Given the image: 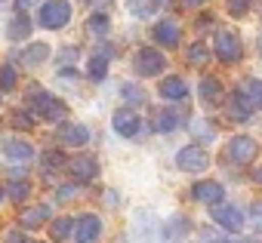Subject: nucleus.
Wrapping results in <instances>:
<instances>
[{
    "mask_svg": "<svg viewBox=\"0 0 262 243\" xmlns=\"http://www.w3.org/2000/svg\"><path fill=\"white\" fill-rule=\"evenodd\" d=\"M99 234H102V222H99V215L86 212V215L77 218V225H74V237H77V243H99Z\"/></svg>",
    "mask_w": 262,
    "mask_h": 243,
    "instance_id": "nucleus-9",
    "label": "nucleus"
},
{
    "mask_svg": "<svg viewBox=\"0 0 262 243\" xmlns=\"http://www.w3.org/2000/svg\"><path fill=\"white\" fill-rule=\"evenodd\" d=\"M111 127H114V133H117V136L133 139V136L139 133V127H142V120H139V114H136V111L120 108V111H114V117H111Z\"/></svg>",
    "mask_w": 262,
    "mask_h": 243,
    "instance_id": "nucleus-8",
    "label": "nucleus"
},
{
    "mask_svg": "<svg viewBox=\"0 0 262 243\" xmlns=\"http://www.w3.org/2000/svg\"><path fill=\"white\" fill-rule=\"evenodd\" d=\"M228 243H256V240H228Z\"/></svg>",
    "mask_w": 262,
    "mask_h": 243,
    "instance_id": "nucleus-44",
    "label": "nucleus"
},
{
    "mask_svg": "<svg viewBox=\"0 0 262 243\" xmlns=\"http://www.w3.org/2000/svg\"><path fill=\"white\" fill-rule=\"evenodd\" d=\"M31 7H37V0H16V10H19V16H22L25 10H31Z\"/></svg>",
    "mask_w": 262,
    "mask_h": 243,
    "instance_id": "nucleus-40",
    "label": "nucleus"
},
{
    "mask_svg": "<svg viewBox=\"0 0 262 243\" xmlns=\"http://www.w3.org/2000/svg\"><path fill=\"white\" fill-rule=\"evenodd\" d=\"M77 59V50L71 46V50H65V53H59V68H71V62Z\"/></svg>",
    "mask_w": 262,
    "mask_h": 243,
    "instance_id": "nucleus-36",
    "label": "nucleus"
},
{
    "mask_svg": "<svg viewBox=\"0 0 262 243\" xmlns=\"http://www.w3.org/2000/svg\"><path fill=\"white\" fill-rule=\"evenodd\" d=\"M155 40L164 43V46H179V40H182L179 22H176V19H161V22L155 25Z\"/></svg>",
    "mask_w": 262,
    "mask_h": 243,
    "instance_id": "nucleus-10",
    "label": "nucleus"
},
{
    "mask_svg": "<svg viewBox=\"0 0 262 243\" xmlns=\"http://www.w3.org/2000/svg\"><path fill=\"white\" fill-rule=\"evenodd\" d=\"M7 34H10L13 40H28V34H31V19H25V16H16V19L7 25Z\"/></svg>",
    "mask_w": 262,
    "mask_h": 243,
    "instance_id": "nucleus-22",
    "label": "nucleus"
},
{
    "mask_svg": "<svg viewBox=\"0 0 262 243\" xmlns=\"http://www.w3.org/2000/svg\"><path fill=\"white\" fill-rule=\"evenodd\" d=\"M4 154H7L10 160L28 163V160L34 157V148H31L28 142H22V139H7V142H4Z\"/></svg>",
    "mask_w": 262,
    "mask_h": 243,
    "instance_id": "nucleus-15",
    "label": "nucleus"
},
{
    "mask_svg": "<svg viewBox=\"0 0 262 243\" xmlns=\"http://www.w3.org/2000/svg\"><path fill=\"white\" fill-rule=\"evenodd\" d=\"M191 197H194L198 203H207V206H216V203H222V197H225V191H222V185H219V182H198V185L191 188Z\"/></svg>",
    "mask_w": 262,
    "mask_h": 243,
    "instance_id": "nucleus-11",
    "label": "nucleus"
},
{
    "mask_svg": "<svg viewBox=\"0 0 262 243\" xmlns=\"http://www.w3.org/2000/svg\"><path fill=\"white\" fill-rule=\"evenodd\" d=\"M225 7L231 16H247V10L253 7V0H225Z\"/></svg>",
    "mask_w": 262,
    "mask_h": 243,
    "instance_id": "nucleus-31",
    "label": "nucleus"
},
{
    "mask_svg": "<svg viewBox=\"0 0 262 243\" xmlns=\"http://www.w3.org/2000/svg\"><path fill=\"white\" fill-rule=\"evenodd\" d=\"M47 218H50V206H28L19 222H22V228H40Z\"/></svg>",
    "mask_w": 262,
    "mask_h": 243,
    "instance_id": "nucleus-18",
    "label": "nucleus"
},
{
    "mask_svg": "<svg viewBox=\"0 0 262 243\" xmlns=\"http://www.w3.org/2000/svg\"><path fill=\"white\" fill-rule=\"evenodd\" d=\"M13 86H16V68H13V65H7L4 71H0V89L7 92V89H13Z\"/></svg>",
    "mask_w": 262,
    "mask_h": 243,
    "instance_id": "nucleus-32",
    "label": "nucleus"
},
{
    "mask_svg": "<svg viewBox=\"0 0 262 243\" xmlns=\"http://www.w3.org/2000/svg\"><path fill=\"white\" fill-rule=\"evenodd\" d=\"M0 200H4V191H0Z\"/></svg>",
    "mask_w": 262,
    "mask_h": 243,
    "instance_id": "nucleus-46",
    "label": "nucleus"
},
{
    "mask_svg": "<svg viewBox=\"0 0 262 243\" xmlns=\"http://www.w3.org/2000/svg\"><path fill=\"white\" fill-rule=\"evenodd\" d=\"M37 124V120L28 114V111H13V127H19V130H31Z\"/></svg>",
    "mask_w": 262,
    "mask_h": 243,
    "instance_id": "nucleus-29",
    "label": "nucleus"
},
{
    "mask_svg": "<svg viewBox=\"0 0 262 243\" xmlns=\"http://www.w3.org/2000/svg\"><path fill=\"white\" fill-rule=\"evenodd\" d=\"M71 197H77V188H74V185L59 188V200H71Z\"/></svg>",
    "mask_w": 262,
    "mask_h": 243,
    "instance_id": "nucleus-38",
    "label": "nucleus"
},
{
    "mask_svg": "<svg viewBox=\"0 0 262 243\" xmlns=\"http://www.w3.org/2000/svg\"><path fill=\"white\" fill-rule=\"evenodd\" d=\"M250 114H253V105L247 102V95L241 89L231 92V120H250Z\"/></svg>",
    "mask_w": 262,
    "mask_h": 243,
    "instance_id": "nucleus-20",
    "label": "nucleus"
},
{
    "mask_svg": "<svg viewBox=\"0 0 262 243\" xmlns=\"http://www.w3.org/2000/svg\"><path fill=\"white\" fill-rule=\"evenodd\" d=\"M37 22L47 31H62L71 22V4L68 0H47L40 7V13H37Z\"/></svg>",
    "mask_w": 262,
    "mask_h": 243,
    "instance_id": "nucleus-2",
    "label": "nucleus"
},
{
    "mask_svg": "<svg viewBox=\"0 0 262 243\" xmlns=\"http://www.w3.org/2000/svg\"><path fill=\"white\" fill-rule=\"evenodd\" d=\"M191 231V222L185 215H173L167 225H164V240H185V234Z\"/></svg>",
    "mask_w": 262,
    "mask_h": 243,
    "instance_id": "nucleus-16",
    "label": "nucleus"
},
{
    "mask_svg": "<svg viewBox=\"0 0 262 243\" xmlns=\"http://www.w3.org/2000/svg\"><path fill=\"white\" fill-rule=\"evenodd\" d=\"M7 243H25V237H22L19 231H10V234H7Z\"/></svg>",
    "mask_w": 262,
    "mask_h": 243,
    "instance_id": "nucleus-41",
    "label": "nucleus"
},
{
    "mask_svg": "<svg viewBox=\"0 0 262 243\" xmlns=\"http://www.w3.org/2000/svg\"><path fill=\"white\" fill-rule=\"evenodd\" d=\"M210 215H213V222H216L222 231H231V234H237V231L244 228V212H241L237 206H228V203H216Z\"/></svg>",
    "mask_w": 262,
    "mask_h": 243,
    "instance_id": "nucleus-7",
    "label": "nucleus"
},
{
    "mask_svg": "<svg viewBox=\"0 0 262 243\" xmlns=\"http://www.w3.org/2000/svg\"><path fill=\"white\" fill-rule=\"evenodd\" d=\"M108 25H111V22H108V16H102V13H96V16L90 19V31H93V34H105Z\"/></svg>",
    "mask_w": 262,
    "mask_h": 243,
    "instance_id": "nucleus-34",
    "label": "nucleus"
},
{
    "mask_svg": "<svg viewBox=\"0 0 262 243\" xmlns=\"http://www.w3.org/2000/svg\"><path fill=\"white\" fill-rule=\"evenodd\" d=\"M59 139H62L65 145H71V148H80V145L90 142V130H86L83 124H65L62 133H59Z\"/></svg>",
    "mask_w": 262,
    "mask_h": 243,
    "instance_id": "nucleus-14",
    "label": "nucleus"
},
{
    "mask_svg": "<svg viewBox=\"0 0 262 243\" xmlns=\"http://www.w3.org/2000/svg\"><path fill=\"white\" fill-rule=\"evenodd\" d=\"M256 154H259V145H256V139H250V136H234V139L228 142V157H231V163H237V166L253 163Z\"/></svg>",
    "mask_w": 262,
    "mask_h": 243,
    "instance_id": "nucleus-5",
    "label": "nucleus"
},
{
    "mask_svg": "<svg viewBox=\"0 0 262 243\" xmlns=\"http://www.w3.org/2000/svg\"><path fill=\"white\" fill-rule=\"evenodd\" d=\"M237 89L247 95V102L253 105V111H256V108H262V80H247V83H241Z\"/></svg>",
    "mask_w": 262,
    "mask_h": 243,
    "instance_id": "nucleus-23",
    "label": "nucleus"
},
{
    "mask_svg": "<svg viewBox=\"0 0 262 243\" xmlns=\"http://www.w3.org/2000/svg\"><path fill=\"white\" fill-rule=\"evenodd\" d=\"M259 10H262V7H259Z\"/></svg>",
    "mask_w": 262,
    "mask_h": 243,
    "instance_id": "nucleus-47",
    "label": "nucleus"
},
{
    "mask_svg": "<svg viewBox=\"0 0 262 243\" xmlns=\"http://www.w3.org/2000/svg\"><path fill=\"white\" fill-rule=\"evenodd\" d=\"M198 237H201L204 243H228V240H225L219 231H213V228H201V231H198Z\"/></svg>",
    "mask_w": 262,
    "mask_h": 243,
    "instance_id": "nucleus-35",
    "label": "nucleus"
},
{
    "mask_svg": "<svg viewBox=\"0 0 262 243\" xmlns=\"http://www.w3.org/2000/svg\"><path fill=\"white\" fill-rule=\"evenodd\" d=\"M28 102H31V117H47V120H62L65 114H68V108L59 102V99H53L43 86H31L28 89Z\"/></svg>",
    "mask_w": 262,
    "mask_h": 243,
    "instance_id": "nucleus-1",
    "label": "nucleus"
},
{
    "mask_svg": "<svg viewBox=\"0 0 262 243\" xmlns=\"http://www.w3.org/2000/svg\"><path fill=\"white\" fill-rule=\"evenodd\" d=\"M123 99H126V102H133V105H142V102H145L142 89L133 86V83H123Z\"/></svg>",
    "mask_w": 262,
    "mask_h": 243,
    "instance_id": "nucleus-33",
    "label": "nucleus"
},
{
    "mask_svg": "<svg viewBox=\"0 0 262 243\" xmlns=\"http://www.w3.org/2000/svg\"><path fill=\"white\" fill-rule=\"evenodd\" d=\"M105 74H108V53H99V56L90 59V77L93 80H102Z\"/></svg>",
    "mask_w": 262,
    "mask_h": 243,
    "instance_id": "nucleus-25",
    "label": "nucleus"
},
{
    "mask_svg": "<svg viewBox=\"0 0 262 243\" xmlns=\"http://www.w3.org/2000/svg\"><path fill=\"white\" fill-rule=\"evenodd\" d=\"M253 182H259V185H262V166H256V169H253Z\"/></svg>",
    "mask_w": 262,
    "mask_h": 243,
    "instance_id": "nucleus-42",
    "label": "nucleus"
},
{
    "mask_svg": "<svg viewBox=\"0 0 262 243\" xmlns=\"http://www.w3.org/2000/svg\"><path fill=\"white\" fill-rule=\"evenodd\" d=\"M185 4H188V7H204L207 0H185Z\"/></svg>",
    "mask_w": 262,
    "mask_h": 243,
    "instance_id": "nucleus-43",
    "label": "nucleus"
},
{
    "mask_svg": "<svg viewBox=\"0 0 262 243\" xmlns=\"http://www.w3.org/2000/svg\"><path fill=\"white\" fill-rule=\"evenodd\" d=\"M216 56H219L222 62H228V65L241 62L244 43H241V34H237L234 28H219V31H216Z\"/></svg>",
    "mask_w": 262,
    "mask_h": 243,
    "instance_id": "nucleus-3",
    "label": "nucleus"
},
{
    "mask_svg": "<svg viewBox=\"0 0 262 243\" xmlns=\"http://www.w3.org/2000/svg\"><path fill=\"white\" fill-rule=\"evenodd\" d=\"M259 53H262V40H259Z\"/></svg>",
    "mask_w": 262,
    "mask_h": 243,
    "instance_id": "nucleus-45",
    "label": "nucleus"
},
{
    "mask_svg": "<svg viewBox=\"0 0 262 243\" xmlns=\"http://www.w3.org/2000/svg\"><path fill=\"white\" fill-rule=\"evenodd\" d=\"M133 68H136L142 77H158V74L167 68V59H164L155 46H142V50L133 56Z\"/></svg>",
    "mask_w": 262,
    "mask_h": 243,
    "instance_id": "nucleus-4",
    "label": "nucleus"
},
{
    "mask_svg": "<svg viewBox=\"0 0 262 243\" xmlns=\"http://www.w3.org/2000/svg\"><path fill=\"white\" fill-rule=\"evenodd\" d=\"M191 130H194V136H204V139H210V136H213V133H210V127H207V124H201V120H194Z\"/></svg>",
    "mask_w": 262,
    "mask_h": 243,
    "instance_id": "nucleus-37",
    "label": "nucleus"
},
{
    "mask_svg": "<svg viewBox=\"0 0 262 243\" xmlns=\"http://www.w3.org/2000/svg\"><path fill=\"white\" fill-rule=\"evenodd\" d=\"M176 127H179V114H176V111L164 108V111L155 114V130H158V133H173Z\"/></svg>",
    "mask_w": 262,
    "mask_h": 243,
    "instance_id": "nucleus-21",
    "label": "nucleus"
},
{
    "mask_svg": "<svg viewBox=\"0 0 262 243\" xmlns=\"http://www.w3.org/2000/svg\"><path fill=\"white\" fill-rule=\"evenodd\" d=\"M40 163H43L47 169H59V166H65V157H62V151H47V154L40 157Z\"/></svg>",
    "mask_w": 262,
    "mask_h": 243,
    "instance_id": "nucleus-30",
    "label": "nucleus"
},
{
    "mask_svg": "<svg viewBox=\"0 0 262 243\" xmlns=\"http://www.w3.org/2000/svg\"><path fill=\"white\" fill-rule=\"evenodd\" d=\"M47 56H50V46L37 40V43H31V46L22 53V65H25V68H34V65H40Z\"/></svg>",
    "mask_w": 262,
    "mask_h": 243,
    "instance_id": "nucleus-19",
    "label": "nucleus"
},
{
    "mask_svg": "<svg viewBox=\"0 0 262 243\" xmlns=\"http://www.w3.org/2000/svg\"><path fill=\"white\" fill-rule=\"evenodd\" d=\"M253 222H256V228L262 231V200H259V203H253Z\"/></svg>",
    "mask_w": 262,
    "mask_h": 243,
    "instance_id": "nucleus-39",
    "label": "nucleus"
},
{
    "mask_svg": "<svg viewBox=\"0 0 262 243\" xmlns=\"http://www.w3.org/2000/svg\"><path fill=\"white\" fill-rule=\"evenodd\" d=\"M158 92H161L167 102H179V99H185V95H188V83H185L182 77H164Z\"/></svg>",
    "mask_w": 262,
    "mask_h": 243,
    "instance_id": "nucleus-13",
    "label": "nucleus"
},
{
    "mask_svg": "<svg viewBox=\"0 0 262 243\" xmlns=\"http://www.w3.org/2000/svg\"><path fill=\"white\" fill-rule=\"evenodd\" d=\"M188 62H191V65H207V62H210V50H207L204 43H194V46L188 50Z\"/></svg>",
    "mask_w": 262,
    "mask_h": 243,
    "instance_id": "nucleus-27",
    "label": "nucleus"
},
{
    "mask_svg": "<svg viewBox=\"0 0 262 243\" xmlns=\"http://www.w3.org/2000/svg\"><path fill=\"white\" fill-rule=\"evenodd\" d=\"M68 173H71L77 182H93V179L99 176V163H96V157H74V160L68 163Z\"/></svg>",
    "mask_w": 262,
    "mask_h": 243,
    "instance_id": "nucleus-12",
    "label": "nucleus"
},
{
    "mask_svg": "<svg viewBox=\"0 0 262 243\" xmlns=\"http://www.w3.org/2000/svg\"><path fill=\"white\" fill-rule=\"evenodd\" d=\"M198 92H201V99H204L207 105H219V102H222V83H219L216 77H204L201 86H198Z\"/></svg>",
    "mask_w": 262,
    "mask_h": 243,
    "instance_id": "nucleus-17",
    "label": "nucleus"
},
{
    "mask_svg": "<svg viewBox=\"0 0 262 243\" xmlns=\"http://www.w3.org/2000/svg\"><path fill=\"white\" fill-rule=\"evenodd\" d=\"M7 194H10L13 203H22V200L31 194V185H28V182H13V185L7 188Z\"/></svg>",
    "mask_w": 262,
    "mask_h": 243,
    "instance_id": "nucleus-26",
    "label": "nucleus"
},
{
    "mask_svg": "<svg viewBox=\"0 0 262 243\" xmlns=\"http://www.w3.org/2000/svg\"><path fill=\"white\" fill-rule=\"evenodd\" d=\"M155 10H158V0H133V13L139 19H148Z\"/></svg>",
    "mask_w": 262,
    "mask_h": 243,
    "instance_id": "nucleus-28",
    "label": "nucleus"
},
{
    "mask_svg": "<svg viewBox=\"0 0 262 243\" xmlns=\"http://www.w3.org/2000/svg\"><path fill=\"white\" fill-rule=\"evenodd\" d=\"M176 166L185 169V173H204L210 166V154L198 145H185L179 154H176Z\"/></svg>",
    "mask_w": 262,
    "mask_h": 243,
    "instance_id": "nucleus-6",
    "label": "nucleus"
},
{
    "mask_svg": "<svg viewBox=\"0 0 262 243\" xmlns=\"http://www.w3.org/2000/svg\"><path fill=\"white\" fill-rule=\"evenodd\" d=\"M71 231H74V218H68V215H62V218H56V222L50 225L53 240H68V237H71Z\"/></svg>",
    "mask_w": 262,
    "mask_h": 243,
    "instance_id": "nucleus-24",
    "label": "nucleus"
}]
</instances>
